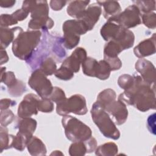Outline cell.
I'll return each mask as SVG.
<instances>
[{
	"mask_svg": "<svg viewBox=\"0 0 156 156\" xmlns=\"http://www.w3.org/2000/svg\"><path fill=\"white\" fill-rule=\"evenodd\" d=\"M133 85L119 96L118 101L126 105H132L141 112L155 108L154 85L146 83L141 76L133 75Z\"/></svg>",
	"mask_w": 156,
	"mask_h": 156,
	"instance_id": "6da1fadb",
	"label": "cell"
},
{
	"mask_svg": "<svg viewBox=\"0 0 156 156\" xmlns=\"http://www.w3.org/2000/svg\"><path fill=\"white\" fill-rule=\"evenodd\" d=\"M41 35V32L39 30L20 33L13 42L12 51L14 55L21 60H29L35 48L40 43Z\"/></svg>",
	"mask_w": 156,
	"mask_h": 156,
	"instance_id": "7a4b0ae2",
	"label": "cell"
},
{
	"mask_svg": "<svg viewBox=\"0 0 156 156\" xmlns=\"http://www.w3.org/2000/svg\"><path fill=\"white\" fill-rule=\"evenodd\" d=\"M91 114L94 122L105 137L113 140H118L119 138V130L116 128L108 113L97 102L92 105Z\"/></svg>",
	"mask_w": 156,
	"mask_h": 156,
	"instance_id": "3957f363",
	"label": "cell"
},
{
	"mask_svg": "<svg viewBox=\"0 0 156 156\" xmlns=\"http://www.w3.org/2000/svg\"><path fill=\"white\" fill-rule=\"evenodd\" d=\"M66 138L73 142L83 141L91 137V130L86 124L71 116H65L62 120Z\"/></svg>",
	"mask_w": 156,
	"mask_h": 156,
	"instance_id": "277c9868",
	"label": "cell"
},
{
	"mask_svg": "<svg viewBox=\"0 0 156 156\" xmlns=\"http://www.w3.org/2000/svg\"><path fill=\"white\" fill-rule=\"evenodd\" d=\"M88 29L80 20H71L65 21L63 25V44L68 49L74 48L79 42L80 35L85 34Z\"/></svg>",
	"mask_w": 156,
	"mask_h": 156,
	"instance_id": "5b68a950",
	"label": "cell"
},
{
	"mask_svg": "<svg viewBox=\"0 0 156 156\" xmlns=\"http://www.w3.org/2000/svg\"><path fill=\"white\" fill-rule=\"evenodd\" d=\"M57 113L62 116H66L70 113L76 115H85L87 112L86 101L80 94H74L69 98H65L57 104Z\"/></svg>",
	"mask_w": 156,
	"mask_h": 156,
	"instance_id": "8992f818",
	"label": "cell"
},
{
	"mask_svg": "<svg viewBox=\"0 0 156 156\" xmlns=\"http://www.w3.org/2000/svg\"><path fill=\"white\" fill-rule=\"evenodd\" d=\"M29 85L41 98H48L53 88L51 81L39 69H35L29 79Z\"/></svg>",
	"mask_w": 156,
	"mask_h": 156,
	"instance_id": "52a82bcc",
	"label": "cell"
},
{
	"mask_svg": "<svg viewBox=\"0 0 156 156\" xmlns=\"http://www.w3.org/2000/svg\"><path fill=\"white\" fill-rule=\"evenodd\" d=\"M140 15L139 9L133 4L129 6L122 13H119L117 16L110 20L115 21L123 28L128 29L141 24Z\"/></svg>",
	"mask_w": 156,
	"mask_h": 156,
	"instance_id": "ba28073f",
	"label": "cell"
},
{
	"mask_svg": "<svg viewBox=\"0 0 156 156\" xmlns=\"http://www.w3.org/2000/svg\"><path fill=\"white\" fill-rule=\"evenodd\" d=\"M102 108L112 116L114 122L118 125L124 123L127 118L128 111L126 105L119 101L114 99Z\"/></svg>",
	"mask_w": 156,
	"mask_h": 156,
	"instance_id": "9c48e42d",
	"label": "cell"
},
{
	"mask_svg": "<svg viewBox=\"0 0 156 156\" xmlns=\"http://www.w3.org/2000/svg\"><path fill=\"white\" fill-rule=\"evenodd\" d=\"M40 98L34 94H27L19 105L18 115L20 118H30L38 113V102Z\"/></svg>",
	"mask_w": 156,
	"mask_h": 156,
	"instance_id": "30bf717a",
	"label": "cell"
},
{
	"mask_svg": "<svg viewBox=\"0 0 156 156\" xmlns=\"http://www.w3.org/2000/svg\"><path fill=\"white\" fill-rule=\"evenodd\" d=\"M22 9L28 13L30 12L34 20L49 18V8L45 1H24Z\"/></svg>",
	"mask_w": 156,
	"mask_h": 156,
	"instance_id": "8fae6325",
	"label": "cell"
},
{
	"mask_svg": "<svg viewBox=\"0 0 156 156\" xmlns=\"http://www.w3.org/2000/svg\"><path fill=\"white\" fill-rule=\"evenodd\" d=\"M135 69L141 74V78L146 83L151 85L155 84V69L151 62L144 58H140L136 62Z\"/></svg>",
	"mask_w": 156,
	"mask_h": 156,
	"instance_id": "7c38bea8",
	"label": "cell"
},
{
	"mask_svg": "<svg viewBox=\"0 0 156 156\" xmlns=\"http://www.w3.org/2000/svg\"><path fill=\"white\" fill-rule=\"evenodd\" d=\"M87 58V52L82 48L76 49L71 55L63 62L62 66L68 69L71 72L77 73L79 71L80 65Z\"/></svg>",
	"mask_w": 156,
	"mask_h": 156,
	"instance_id": "4fadbf2b",
	"label": "cell"
},
{
	"mask_svg": "<svg viewBox=\"0 0 156 156\" xmlns=\"http://www.w3.org/2000/svg\"><path fill=\"white\" fill-rule=\"evenodd\" d=\"M101 13V7L97 3L90 5L83 12L77 20H81L87 26L88 30H91L96 23L98 21Z\"/></svg>",
	"mask_w": 156,
	"mask_h": 156,
	"instance_id": "5bb4252c",
	"label": "cell"
},
{
	"mask_svg": "<svg viewBox=\"0 0 156 156\" xmlns=\"http://www.w3.org/2000/svg\"><path fill=\"white\" fill-rule=\"evenodd\" d=\"M96 141L93 137L83 141H76L73 143L69 149L70 155H83L87 152L90 153L96 149Z\"/></svg>",
	"mask_w": 156,
	"mask_h": 156,
	"instance_id": "9a60e30c",
	"label": "cell"
},
{
	"mask_svg": "<svg viewBox=\"0 0 156 156\" xmlns=\"http://www.w3.org/2000/svg\"><path fill=\"white\" fill-rule=\"evenodd\" d=\"M135 55L139 57L143 58L155 52V34H154L150 38L146 39L140 42L138 46L134 48Z\"/></svg>",
	"mask_w": 156,
	"mask_h": 156,
	"instance_id": "2e32d148",
	"label": "cell"
},
{
	"mask_svg": "<svg viewBox=\"0 0 156 156\" xmlns=\"http://www.w3.org/2000/svg\"><path fill=\"white\" fill-rule=\"evenodd\" d=\"M23 32V29L20 27H15L12 29L1 27V49H5L9 46L10 43L14 41L20 33Z\"/></svg>",
	"mask_w": 156,
	"mask_h": 156,
	"instance_id": "e0dca14e",
	"label": "cell"
},
{
	"mask_svg": "<svg viewBox=\"0 0 156 156\" xmlns=\"http://www.w3.org/2000/svg\"><path fill=\"white\" fill-rule=\"evenodd\" d=\"M122 28L116 22L110 20L102 27L101 34L105 40L110 41L118 34Z\"/></svg>",
	"mask_w": 156,
	"mask_h": 156,
	"instance_id": "ac0fdd59",
	"label": "cell"
},
{
	"mask_svg": "<svg viewBox=\"0 0 156 156\" xmlns=\"http://www.w3.org/2000/svg\"><path fill=\"white\" fill-rule=\"evenodd\" d=\"M21 119L18 121L16 128L18 129V132L31 138L34 132L36 126L37 121L30 118H20Z\"/></svg>",
	"mask_w": 156,
	"mask_h": 156,
	"instance_id": "d6986e66",
	"label": "cell"
},
{
	"mask_svg": "<svg viewBox=\"0 0 156 156\" xmlns=\"http://www.w3.org/2000/svg\"><path fill=\"white\" fill-rule=\"evenodd\" d=\"M97 3L104 7V16L108 20L119 14L121 7L117 1H98Z\"/></svg>",
	"mask_w": 156,
	"mask_h": 156,
	"instance_id": "ffe728a7",
	"label": "cell"
},
{
	"mask_svg": "<svg viewBox=\"0 0 156 156\" xmlns=\"http://www.w3.org/2000/svg\"><path fill=\"white\" fill-rule=\"evenodd\" d=\"M29 152L32 155H44L46 154V149L43 143L36 136H32L27 144Z\"/></svg>",
	"mask_w": 156,
	"mask_h": 156,
	"instance_id": "44dd1931",
	"label": "cell"
},
{
	"mask_svg": "<svg viewBox=\"0 0 156 156\" xmlns=\"http://www.w3.org/2000/svg\"><path fill=\"white\" fill-rule=\"evenodd\" d=\"M89 1H72L70 2L67 8V13L71 16L79 18L85 10V7L89 4Z\"/></svg>",
	"mask_w": 156,
	"mask_h": 156,
	"instance_id": "7402d4cb",
	"label": "cell"
},
{
	"mask_svg": "<svg viewBox=\"0 0 156 156\" xmlns=\"http://www.w3.org/2000/svg\"><path fill=\"white\" fill-rule=\"evenodd\" d=\"M82 64V71L85 75L91 77L96 76L98 67V62L96 60L91 57H87Z\"/></svg>",
	"mask_w": 156,
	"mask_h": 156,
	"instance_id": "603a6c76",
	"label": "cell"
},
{
	"mask_svg": "<svg viewBox=\"0 0 156 156\" xmlns=\"http://www.w3.org/2000/svg\"><path fill=\"white\" fill-rule=\"evenodd\" d=\"M56 65L53 58L48 57L41 60L40 63V69L46 76L52 75L56 71Z\"/></svg>",
	"mask_w": 156,
	"mask_h": 156,
	"instance_id": "cb8c5ba5",
	"label": "cell"
},
{
	"mask_svg": "<svg viewBox=\"0 0 156 156\" xmlns=\"http://www.w3.org/2000/svg\"><path fill=\"white\" fill-rule=\"evenodd\" d=\"M118 152V147L114 143H108L99 146L96 150L98 155H115Z\"/></svg>",
	"mask_w": 156,
	"mask_h": 156,
	"instance_id": "d4e9b609",
	"label": "cell"
},
{
	"mask_svg": "<svg viewBox=\"0 0 156 156\" xmlns=\"http://www.w3.org/2000/svg\"><path fill=\"white\" fill-rule=\"evenodd\" d=\"M14 136L8 134V130L2 126L1 127V152L4 149H7L12 147Z\"/></svg>",
	"mask_w": 156,
	"mask_h": 156,
	"instance_id": "484cf974",
	"label": "cell"
},
{
	"mask_svg": "<svg viewBox=\"0 0 156 156\" xmlns=\"http://www.w3.org/2000/svg\"><path fill=\"white\" fill-rule=\"evenodd\" d=\"M111 71L108 63L105 60H101L98 63L96 77L101 80L107 79L108 78Z\"/></svg>",
	"mask_w": 156,
	"mask_h": 156,
	"instance_id": "4316f807",
	"label": "cell"
},
{
	"mask_svg": "<svg viewBox=\"0 0 156 156\" xmlns=\"http://www.w3.org/2000/svg\"><path fill=\"white\" fill-rule=\"evenodd\" d=\"M135 5L139 9L140 13H150L152 10H155V1H133Z\"/></svg>",
	"mask_w": 156,
	"mask_h": 156,
	"instance_id": "83f0119b",
	"label": "cell"
},
{
	"mask_svg": "<svg viewBox=\"0 0 156 156\" xmlns=\"http://www.w3.org/2000/svg\"><path fill=\"white\" fill-rule=\"evenodd\" d=\"M118 85L121 88L126 90L130 88L134 83L133 76H130L129 74H124L121 76L118 80Z\"/></svg>",
	"mask_w": 156,
	"mask_h": 156,
	"instance_id": "f1b7e54d",
	"label": "cell"
},
{
	"mask_svg": "<svg viewBox=\"0 0 156 156\" xmlns=\"http://www.w3.org/2000/svg\"><path fill=\"white\" fill-rule=\"evenodd\" d=\"M143 24L149 28L155 29L156 26V16L155 13H147L141 15Z\"/></svg>",
	"mask_w": 156,
	"mask_h": 156,
	"instance_id": "f546056e",
	"label": "cell"
},
{
	"mask_svg": "<svg viewBox=\"0 0 156 156\" xmlns=\"http://www.w3.org/2000/svg\"><path fill=\"white\" fill-rule=\"evenodd\" d=\"M54 104L49 98L40 99L38 102V110L43 112H51L53 110Z\"/></svg>",
	"mask_w": 156,
	"mask_h": 156,
	"instance_id": "4dcf8cb0",
	"label": "cell"
},
{
	"mask_svg": "<svg viewBox=\"0 0 156 156\" xmlns=\"http://www.w3.org/2000/svg\"><path fill=\"white\" fill-rule=\"evenodd\" d=\"M51 101L56 102L57 104L66 98L64 91L59 87H54L52 92L48 98Z\"/></svg>",
	"mask_w": 156,
	"mask_h": 156,
	"instance_id": "1f68e13d",
	"label": "cell"
},
{
	"mask_svg": "<svg viewBox=\"0 0 156 156\" xmlns=\"http://www.w3.org/2000/svg\"><path fill=\"white\" fill-rule=\"evenodd\" d=\"M54 74L55 76L58 77V79L65 80H69L74 76V73L73 72L62 66L58 70L55 71Z\"/></svg>",
	"mask_w": 156,
	"mask_h": 156,
	"instance_id": "d6a6232c",
	"label": "cell"
},
{
	"mask_svg": "<svg viewBox=\"0 0 156 156\" xmlns=\"http://www.w3.org/2000/svg\"><path fill=\"white\" fill-rule=\"evenodd\" d=\"M18 21L15 19L13 16L8 14H2L1 16V27H6L9 26H12L13 24H16Z\"/></svg>",
	"mask_w": 156,
	"mask_h": 156,
	"instance_id": "836d02e7",
	"label": "cell"
},
{
	"mask_svg": "<svg viewBox=\"0 0 156 156\" xmlns=\"http://www.w3.org/2000/svg\"><path fill=\"white\" fill-rule=\"evenodd\" d=\"M104 60L108 63L109 66H110L111 70L114 71L116 69H119L121 65V60L117 57L115 58H109V57H104Z\"/></svg>",
	"mask_w": 156,
	"mask_h": 156,
	"instance_id": "e575fe53",
	"label": "cell"
},
{
	"mask_svg": "<svg viewBox=\"0 0 156 156\" xmlns=\"http://www.w3.org/2000/svg\"><path fill=\"white\" fill-rule=\"evenodd\" d=\"M1 114L4 115L5 118L4 119H1V124L2 126H4L5 127L13 121L15 116L12 112L9 110H4V113L1 110Z\"/></svg>",
	"mask_w": 156,
	"mask_h": 156,
	"instance_id": "d590c367",
	"label": "cell"
},
{
	"mask_svg": "<svg viewBox=\"0 0 156 156\" xmlns=\"http://www.w3.org/2000/svg\"><path fill=\"white\" fill-rule=\"evenodd\" d=\"M28 13H29L28 12H27L26 11L21 9H18V10L12 14V15L13 16L15 19L17 21H22L24 19H25L27 16Z\"/></svg>",
	"mask_w": 156,
	"mask_h": 156,
	"instance_id": "8d00e7d4",
	"label": "cell"
},
{
	"mask_svg": "<svg viewBox=\"0 0 156 156\" xmlns=\"http://www.w3.org/2000/svg\"><path fill=\"white\" fill-rule=\"evenodd\" d=\"M66 3V1H51L50 2L51 8L54 10H60Z\"/></svg>",
	"mask_w": 156,
	"mask_h": 156,
	"instance_id": "74e56055",
	"label": "cell"
},
{
	"mask_svg": "<svg viewBox=\"0 0 156 156\" xmlns=\"http://www.w3.org/2000/svg\"><path fill=\"white\" fill-rule=\"evenodd\" d=\"M4 101L2 100H1V110H2L3 109L6 110L9 106L10 105H13L16 104L15 101H13L10 99H3Z\"/></svg>",
	"mask_w": 156,
	"mask_h": 156,
	"instance_id": "f35d334b",
	"label": "cell"
},
{
	"mask_svg": "<svg viewBox=\"0 0 156 156\" xmlns=\"http://www.w3.org/2000/svg\"><path fill=\"white\" fill-rule=\"evenodd\" d=\"M15 3V1H1L0 4L1 6L2 7H2H12L13 5V4Z\"/></svg>",
	"mask_w": 156,
	"mask_h": 156,
	"instance_id": "ab89813d",
	"label": "cell"
}]
</instances>
